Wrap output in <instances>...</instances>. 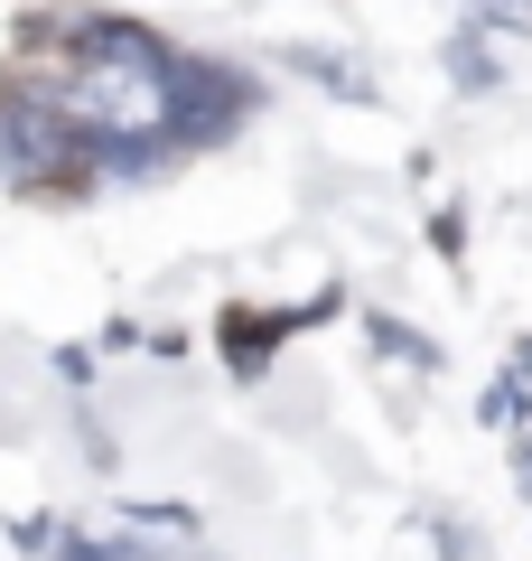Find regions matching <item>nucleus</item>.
<instances>
[{"label":"nucleus","instance_id":"1","mask_svg":"<svg viewBox=\"0 0 532 561\" xmlns=\"http://www.w3.org/2000/svg\"><path fill=\"white\" fill-rule=\"evenodd\" d=\"M10 94L47 103L57 131L84 150H113V160H150V150H187V140H216L243 113V84L216 66H187L150 38V28L122 20H84V28H47L28 47V66L10 76Z\"/></svg>","mask_w":532,"mask_h":561},{"label":"nucleus","instance_id":"4","mask_svg":"<svg viewBox=\"0 0 532 561\" xmlns=\"http://www.w3.org/2000/svg\"><path fill=\"white\" fill-rule=\"evenodd\" d=\"M523 486H532V449H523Z\"/></svg>","mask_w":532,"mask_h":561},{"label":"nucleus","instance_id":"2","mask_svg":"<svg viewBox=\"0 0 532 561\" xmlns=\"http://www.w3.org/2000/svg\"><path fill=\"white\" fill-rule=\"evenodd\" d=\"M280 328H290V319H271V309H234V319H224V356H234V375H262V365H271Z\"/></svg>","mask_w":532,"mask_h":561},{"label":"nucleus","instance_id":"3","mask_svg":"<svg viewBox=\"0 0 532 561\" xmlns=\"http://www.w3.org/2000/svg\"><path fill=\"white\" fill-rule=\"evenodd\" d=\"M476 20H505V28H532V0H476Z\"/></svg>","mask_w":532,"mask_h":561}]
</instances>
